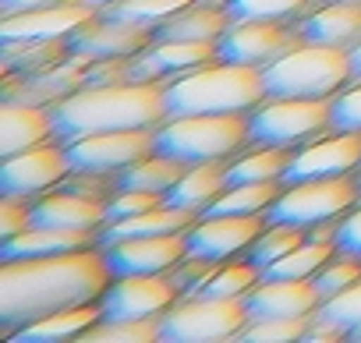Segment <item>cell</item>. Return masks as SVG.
<instances>
[{"instance_id":"f35d334b","label":"cell","mask_w":361,"mask_h":343,"mask_svg":"<svg viewBox=\"0 0 361 343\" xmlns=\"http://www.w3.org/2000/svg\"><path fill=\"white\" fill-rule=\"evenodd\" d=\"M312 280H315V287L322 294V304H326V301H333L336 294H343L347 287H354L361 280V258H350V255H340L336 251Z\"/></svg>"},{"instance_id":"8d00e7d4","label":"cell","mask_w":361,"mask_h":343,"mask_svg":"<svg viewBox=\"0 0 361 343\" xmlns=\"http://www.w3.org/2000/svg\"><path fill=\"white\" fill-rule=\"evenodd\" d=\"M259 283H262V269L252 266L248 258H245V262H231V266L220 262V269L202 283L199 294H209V297H245V294H248L252 287H259Z\"/></svg>"},{"instance_id":"b9f144b4","label":"cell","mask_w":361,"mask_h":343,"mask_svg":"<svg viewBox=\"0 0 361 343\" xmlns=\"http://www.w3.org/2000/svg\"><path fill=\"white\" fill-rule=\"evenodd\" d=\"M32 227V199L25 195H4L0 199V241L18 237Z\"/></svg>"},{"instance_id":"1f68e13d","label":"cell","mask_w":361,"mask_h":343,"mask_svg":"<svg viewBox=\"0 0 361 343\" xmlns=\"http://www.w3.org/2000/svg\"><path fill=\"white\" fill-rule=\"evenodd\" d=\"M308 241V230L305 227H294V223H266V230L248 244L245 258L259 269H269L273 262H280L283 255H290L294 248H301Z\"/></svg>"},{"instance_id":"836d02e7","label":"cell","mask_w":361,"mask_h":343,"mask_svg":"<svg viewBox=\"0 0 361 343\" xmlns=\"http://www.w3.org/2000/svg\"><path fill=\"white\" fill-rule=\"evenodd\" d=\"M231 22H290L305 18L308 8H319L315 0H224Z\"/></svg>"},{"instance_id":"5bb4252c","label":"cell","mask_w":361,"mask_h":343,"mask_svg":"<svg viewBox=\"0 0 361 343\" xmlns=\"http://www.w3.org/2000/svg\"><path fill=\"white\" fill-rule=\"evenodd\" d=\"M357 166H361V131H336L333 138H315L312 145L294 152L283 185L340 177V174H354Z\"/></svg>"},{"instance_id":"74e56055","label":"cell","mask_w":361,"mask_h":343,"mask_svg":"<svg viewBox=\"0 0 361 343\" xmlns=\"http://www.w3.org/2000/svg\"><path fill=\"white\" fill-rule=\"evenodd\" d=\"M315 315L305 318H248V325L238 332L241 343H294L305 339Z\"/></svg>"},{"instance_id":"9c48e42d","label":"cell","mask_w":361,"mask_h":343,"mask_svg":"<svg viewBox=\"0 0 361 343\" xmlns=\"http://www.w3.org/2000/svg\"><path fill=\"white\" fill-rule=\"evenodd\" d=\"M301 43V32L287 29L283 22H238L216 39V61L266 71Z\"/></svg>"},{"instance_id":"7402d4cb","label":"cell","mask_w":361,"mask_h":343,"mask_svg":"<svg viewBox=\"0 0 361 343\" xmlns=\"http://www.w3.org/2000/svg\"><path fill=\"white\" fill-rule=\"evenodd\" d=\"M47 142H57L50 106H29V103L4 99V106H0V156L11 159Z\"/></svg>"},{"instance_id":"e0dca14e","label":"cell","mask_w":361,"mask_h":343,"mask_svg":"<svg viewBox=\"0 0 361 343\" xmlns=\"http://www.w3.org/2000/svg\"><path fill=\"white\" fill-rule=\"evenodd\" d=\"M96 8L85 0H68V4L54 8H36L22 15L0 18V43H29V39H68L82 22H89Z\"/></svg>"},{"instance_id":"2e32d148","label":"cell","mask_w":361,"mask_h":343,"mask_svg":"<svg viewBox=\"0 0 361 343\" xmlns=\"http://www.w3.org/2000/svg\"><path fill=\"white\" fill-rule=\"evenodd\" d=\"M266 223H269L266 213H255V216H202L188 230V255L227 262V258L248 251V244L266 230Z\"/></svg>"},{"instance_id":"277c9868","label":"cell","mask_w":361,"mask_h":343,"mask_svg":"<svg viewBox=\"0 0 361 343\" xmlns=\"http://www.w3.org/2000/svg\"><path fill=\"white\" fill-rule=\"evenodd\" d=\"M252 142L248 113H192L166 117L156 127V152L195 163H216L241 152Z\"/></svg>"},{"instance_id":"c3c4849f","label":"cell","mask_w":361,"mask_h":343,"mask_svg":"<svg viewBox=\"0 0 361 343\" xmlns=\"http://www.w3.org/2000/svg\"><path fill=\"white\" fill-rule=\"evenodd\" d=\"M85 4H89V8H96V11H103V8H110V4H114V0H85Z\"/></svg>"},{"instance_id":"7bdbcfd3","label":"cell","mask_w":361,"mask_h":343,"mask_svg":"<svg viewBox=\"0 0 361 343\" xmlns=\"http://www.w3.org/2000/svg\"><path fill=\"white\" fill-rule=\"evenodd\" d=\"M333 131H361V82L340 96H333Z\"/></svg>"},{"instance_id":"d590c367","label":"cell","mask_w":361,"mask_h":343,"mask_svg":"<svg viewBox=\"0 0 361 343\" xmlns=\"http://www.w3.org/2000/svg\"><path fill=\"white\" fill-rule=\"evenodd\" d=\"M159 339V318H99L78 343H152Z\"/></svg>"},{"instance_id":"83f0119b","label":"cell","mask_w":361,"mask_h":343,"mask_svg":"<svg viewBox=\"0 0 361 343\" xmlns=\"http://www.w3.org/2000/svg\"><path fill=\"white\" fill-rule=\"evenodd\" d=\"M149 61L156 64V71L163 78H177V75H188L199 71L206 64L216 61V43H195V39H152L145 46Z\"/></svg>"},{"instance_id":"ac0fdd59","label":"cell","mask_w":361,"mask_h":343,"mask_svg":"<svg viewBox=\"0 0 361 343\" xmlns=\"http://www.w3.org/2000/svg\"><path fill=\"white\" fill-rule=\"evenodd\" d=\"M85 71H89V61L75 57V54L64 64H57L50 71H39V75H11L8 71L4 99L29 103V106H54V103L68 99L71 92H78L85 85Z\"/></svg>"},{"instance_id":"d6a6232c","label":"cell","mask_w":361,"mask_h":343,"mask_svg":"<svg viewBox=\"0 0 361 343\" xmlns=\"http://www.w3.org/2000/svg\"><path fill=\"white\" fill-rule=\"evenodd\" d=\"M333 255H336L333 241H305L301 248H294L269 269H262V280H312Z\"/></svg>"},{"instance_id":"603a6c76","label":"cell","mask_w":361,"mask_h":343,"mask_svg":"<svg viewBox=\"0 0 361 343\" xmlns=\"http://www.w3.org/2000/svg\"><path fill=\"white\" fill-rule=\"evenodd\" d=\"M99 244V234H82V230H54V227H29L18 237L0 241V262L15 258H50V255H68Z\"/></svg>"},{"instance_id":"816d5d0a","label":"cell","mask_w":361,"mask_h":343,"mask_svg":"<svg viewBox=\"0 0 361 343\" xmlns=\"http://www.w3.org/2000/svg\"><path fill=\"white\" fill-rule=\"evenodd\" d=\"M357 181H361V177H357Z\"/></svg>"},{"instance_id":"ee69618b","label":"cell","mask_w":361,"mask_h":343,"mask_svg":"<svg viewBox=\"0 0 361 343\" xmlns=\"http://www.w3.org/2000/svg\"><path fill=\"white\" fill-rule=\"evenodd\" d=\"M336 251L340 255H350V258H361V206L340 223V230H336Z\"/></svg>"},{"instance_id":"30bf717a","label":"cell","mask_w":361,"mask_h":343,"mask_svg":"<svg viewBox=\"0 0 361 343\" xmlns=\"http://www.w3.org/2000/svg\"><path fill=\"white\" fill-rule=\"evenodd\" d=\"M71 170L75 166H71L68 145H61V142L36 145L29 152H18V156L4 159V170H0V195L39 199L54 185H61Z\"/></svg>"},{"instance_id":"7c38bea8","label":"cell","mask_w":361,"mask_h":343,"mask_svg":"<svg viewBox=\"0 0 361 343\" xmlns=\"http://www.w3.org/2000/svg\"><path fill=\"white\" fill-rule=\"evenodd\" d=\"M114 276H156L177 269L188 258V234H156V237H121L103 244Z\"/></svg>"},{"instance_id":"7a4b0ae2","label":"cell","mask_w":361,"mask_h":343,"mask_svg":"<svg viewBox=\"0 0 361 343\" xmlns=\"http://www.w3.org/2000/svg\"><path fill=\"white\" fill-rule=\"evenodd\" d=\"M166 85L163 82H124V85H82L68 99L50 106L54 138L71 145L103 131L159 127L166 120Z\"/></svg>"},{"instance_id":"ffe728a7","label":"cell","mask_w":361,"mask_h":343,"mask_svg":"<svg viewBox=\"0 0 361 343\" xmlns=\"http://www.w3.org/2000/svg\"><path fill=\"white\" fill-rule=\"evenodd\" d=\"M245 297L252 318H305L322 308L315 280H262Z\"/></svg>"},{"instance_id":"4dcf8cb0","label":"cell","mask_w":361,"mask_h":343,"mask_svg":"<svg viewBox=\"0 0 361 343\" xmlns=\"http://www.w3.org/2000/svg\"><path fill=\"white\" fill-rule=\"evenodd\" d=\"M283 181H255V185H234L227 188L202 216H255L266 213L280 195H283Z\"/></svg>"},{"instance_id":"44dd1931","label":"cell","mask_w":361,"mask_h":343,"mask_svg":"<svg viewBox=\"0 0 361 343\" xmlns=\"http://www.w3.org/2000/svg\"><path fill=\"white\" fill-rule=\"evenodd\" d=\"M106 206L92 202L85 195L57 188V195H39L32 202V227H54V230H82V234H103L106 227Z\"/></svg>"},{"instance_id":"cb8c5ba5","label":"cell","mask_w":361,"mask_h":343,"mask_svg":"<svg viewBox=\"0 0 361 343\" xmlns=\"http://www.w3.org/2000/svg\"><path fill=\"white\" fill-rule=\"evenodd\" d=\"M231 15L224 0H195V4L180 8L173 18H166L156 29V39H195V43H216L231 29Z\"/></svg>"},{"instance_id":"484cf974","label":"cell","mask_w":361,"mask_h":343,"mask_svg":"<svg viewBox=\"0 0 361 343\" xmlns=\"http://www.w3.org/2000/svg\"><path fill=\"white\" fill-rule=\"evenodd\" d=\"M227 188H231V185H227V159L195 163V166H188V174L166 192V202H170V206H180V209L206 213Z\"/></svg>"},{"instance_id":"4fadbf2b","label":"cell","mask_w":361,"mask_h":343,"mask_svg":"<svg viewBox=\"0 0 361 343\" xmlns=\"http://www.w3.org/2000/svg\"><path fill=\"white\" fill-rule=\"evenodd\" d=\"M180 297L173 276H114L99 297L103 318H159Z\"/></svg>"},{"instance_id":"5b68a950","label":"cell","mask_w":361,"mask_h":343,"mask_svg":"<svg viewBox=\"0 0 361 343\" xmlns=\"http://www.w3.org/2000/svg\"><path fill=\"white\" fill-rule=\"evenodd\" d=\"M350 75V54L319 43H301L262 71L273 99H333Z\"/></svg>"},{"instance_id":"f907efd6","label":"cell","mask_w":361,"mask_h":343,"mask_svg":"<svg viewBox=\"0 0 361 343\" xmlns=\"http://www.w3.org/2000/svg\"><path fill=\"white\" fill-rule=\"evenodd\" d=\"M357 174H361V166H357Z\"/></svg>"},{"instance_id":"52a82bcc","label":"cell","mask_w":361,"mask_h":343,"mask_svg":"<svg viewBox=\"0 0 361 343\" xmlns=\"http://www.w3.org/2000/svg\"><path fill=\"white\" fill-rule=\"evenodd\" d=\"M333 99H273L266 96L252 113V145H280V149H305L319 135L333 131Z\"/></svg>"},{"instance_id":"8992f818","label":"cell","mask_w":361,"mask_h":343,"mask_svg":"<svg viewBox=\"0 0 361 343\" xmlns=\"http://www.w3.org/2000/svg\"><path fill=\"white\" fill-rule=\"evenodd\" d=\"M248 297H209V294H180L159 315L163 343H224L238 339L248 325Z\"/></svg>"},{"instance_id":"6da1fadb","label":"cell","mask_w":361,"mask_h":343,"mask_svg":"<svg viewBox=\"0 0 361 343\" xmlns=\"http://www.w3.org/2000/svg\"><path fill=\"white\" fill-rule=\"evenodd\" d=\"M114 273L106 266L103 244L50 258H15L0 262V332L8 339L57 311L92 304L106 294Z\"/></svg>"},{"instance_id":"4316f807","label":"cell","mask_w":361,"mask_h":343,"mask_svg":"<svg viewBox=\"0 0 361 343\" xmlns=\"http://www.w3.org/2000/svg\"><path fill=\"white\" fill-rule=\"evenodd\" d=\"M99 318H103V304L92 301V304H82V308H71V311H57L50 318H39V322L18 329L11 339L15 343H68V339H78Z\"/></svg>"},{"instance_id":"ab89813d","label":"cell","mask_w":361,"mask_h":343,"mask_svg":"<svg viewBox=\"0 0 361 343\" xmlns=\"http://www.w3.org/2000/svg\"><path fill=\"white\" fill-rule=\"evenodd\" d=\"M319 315H326L329 322H336L347 332V339L361 343V280L354 287H347L343 294H336L333 301H326L319 308Z\"/></svg>"},{"instance_id":"d4e9b609","label":"cell","mask_w":361,"mask_h":343,"mask_svg":"<svg viewBox=\"0 0 361 343\" xmlns=\"http://www.w3.org/2000/svg\"><path fill=\"white\" fill-rule=\"evenodd\" d=\"M202 213L195 209H180V206H156L149 213H138V216H128V220H114L103 227L99 234V244L106 241H121V237H156V234H188L195 223H199Z\"/></svg>"},{"instance_id":"f546056e","label":"cell","mask_w":361,"mask_h":343,"mask_svg":"<svg viewBox=\"0 0 361 343\" xmlns=\"http://www.w3.org/2000/svg\"><path fill=\"white\" fill-rule=\"evenodd\" d=\"M188 174L185 159H173L163 152H152L138 163H131L128 170H121V188H135V192H170L180 177Z\"/></svg>"},{"instance_id":"7dc6e473","label":"cell","mask_w":361,"mask_h":343,"mask_svg":"<svg viewBox=\"0 0 361 343\" xmlns=\"http://www.w3.org/2000/svg\"><path fill=\"white\" fill-rule=\"evenodd\" d=\"M350 71H354V75H350V82L357 85V82H361V46H357V50H350Z\"/></svg>"},{"instance_id":"e575fe53","label":"cell","mask_w":361,"mask_h":343,"mask_svg":"<svg viewBox=\"0 0 361 343\" xmlns=\"http://www.w3.org/2000/svg\"><path fill=\"white\" fill-rule=\"evenodd\" d=\"M195 4V0H114L110 8H103L99 15L106 18H117V22H131V25H142V29H159L166 18H173L180 8Z\"/></svg>"},{"instance_id":"d6986e66","label":"cell","mask_w":361,"mask_h":343,"mask_svg":"<svg viewBox=\"0 0 361 343\" xmlns=\"http://www.w3.org/2000/svg\"><path fill=\"white\" fill-rule=\"evenodd\" d=\"M305 43L336 46V50H357L361 46V0H329V4L312 8L294 25Z\"/></svg>"},{"instance_id":"9a60e30c","label":"cell","mask_w":361,"mask_h":343,"mask_svg":"<svg viewBox=\"0 0 361 343\" xmlns=\"http://www.w3.org/2000/svg\"><path fill=\"white\" fill-rule=\"evenodd\" d=\"M152 39H156L152 29H142V25H131V22H117V18H106V15L96 11L89 22H82L68 36V46H71L75 57L106 61V57H135Z\"/></svg>"},{"instance_id":"bcb514c9","label":"cell","mask_w":361,"mask_h":343,"mask_svg":"<svg viewBox=\"0 0 361 343\" xmlns=\"http://www.w3.org/2000/svg\"><path fill=\"white\" fill-rule=\"evenodd\" d=\"M54 4H68V0H0V18L36 11V8H54Z\"/></svg>"},{"instance_id":"3957f363","label":"cell","mask_w":361,"mask_h":343,"mask_svg":"<svg viewBox=\"0 0 361 343\" xmlns=\"http://www.w3.org/2000/svg\"><path fill=\"white\" fill-rule=\"evenodd\" d=\"M266 99V78L259 68L213 61L199 71L177 75L166 85V117L192 113H252Z\"/></svg>"},{"instance_id":"8fae6325","label":"cell","mask_w":361,"mask_h":343,"mask_svg":"<svg viewBox=\"0 0 361 343\" xmlns=\"http://www.w3.org/2000/svg\"><path fill=\"white\" fill-rule=\"evenodd\" d=\"M156 152V127H131V131H103L68 145L75 170H106L121 174L131 163Z\"/></svg>"},{"instance_id":"681fc988","label":"cell","mask_w":361,"mask_h":343,"mask_svg":"<svg viewBox=\"0 0 361 343\" xmlns=\"http://www.w3.org/2000/svg\"><path fill=\"white\" fill-rule=\"evenodd\" d=\"M315 4H329V0H315Z\"/></svg>"},{"instance_id":"f1b7e54d","label":"cell","mask_w":361,"mask_h":343,"mask_svg":"<svg viewBox=\"0 0 361 343\" xmlns=\"http://www.w3.org/2000/svg\"><path fill=\"white\" fill-rule=\"evenodd\" d=\"M298 149H280V145H255L245 152L238 163L227 166V185H255V181H283L287 166Z\"/></svg>"},{"instance_id":"60d3db41","label":"cell","mask_w":361,"mask_h":343,"mask_svg":"<svg viewBox=\"0 0 361 343\" xmlns=\"http://www.w3.org/2000/svg\"><path fill=\"white\" fill-rule=\"evenodd\" d=\"M163 202H166L163 192H135V188H121V192L110 199V206H106V220H110V223H114V220H128V216L149 213V209H156V206H163Z\"/></svg>"},{"instance_id":"ba28073f","label":"cell","mask_w":361,"mask_h":343,"mask_svg":"<svg viewBox=\"0 0 361 343\" xmlns=\"http://www.w3.org/2000/svg\"><path fill=\"white\" fill-rule=\"evenodd\" d=\"M361 202V181L354 174L340 177H315L301 185H287L283 195L266 209L269 223H294V227H315L326 220H340V213L354 209Z\"/></svg>"},{"instance_id":"f6af8a7d","label":"cell","mask_w":361,"mask_h":343,"mask_svg":"<svg viewBox=\"0 0 361 343\" xmlns=\"http://www.w3.org/2000/svg\"><path fill=\"white\" fill-rule=\"evenodd\" d=\"M340 339H347V332L336 322H329L326 315L315 311V318H312V325L305 332V343H340Z\"/></svg>"}]
</instances>
